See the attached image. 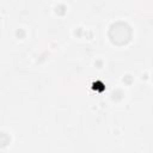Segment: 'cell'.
Segmentation results:
<instances>
[{"label": "cell", "mask_w": 153, "mask_h": 153, "mask_svg": "<svg viewBox=\"0 0 153 153\" xmlns=\"http://www.w3.org/2000/svg\"><path fill=\"white\" fill-rule=\"evenodd\" d=\"M108 37L114 45H117V47L127 45L133 38L131 26L128 23L122 20L115 22L110 25L108 30Z\"/></svg>", "instance_id": "obj_1"}, {"label": "cell", "mask_w": 153, "mask_h": 153, "mask_svg": "<svg viewBox=\"0 0 153 153\" xmlns=\"http://www.w3.org/2000/svg\"><path fill=\"white\" fill-rule=\"evenodd\" d=\"M152 82H153V73H152Z\"/></svg>", "instance_id": "obj_2"}]
</instances>
